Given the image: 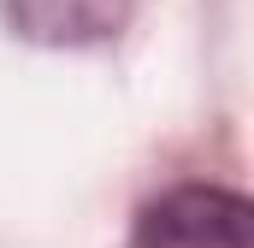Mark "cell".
Masks as SVG:
<instances>
[{
    "instance_id": "obj_2",
    "label": "cell",
    "mask_w": 254,
    "mask_h": 248,
    "mask_svg": "<svg viewBox=\"0 0 254 248\" xmlns=\"http://www.w3.org/2000/svg\"><path fill=\"white\" fill-rule=\"evenodd\" d=\"M0 18L36 48H101L130 24V0H0Z\"/></svg>"
},
{
    "instance_id": "obj_1",
    "label": "cell",
    "mask_w": 254,
    "mask_h": 248,
    "mask_svg": "<svg viewBox=\"0 0 254 248\" xmlns=\"http://www.w3.org/2000/svg\"><path fill=\"white\" fill-rule=\"evenodd\" d=\"M130 248H254V213L237 189L178 184L136 213Z\"/></svg>"
}]
</instances>
